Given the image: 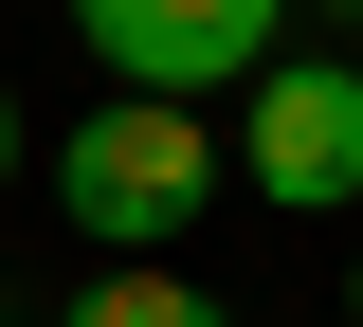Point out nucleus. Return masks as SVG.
<instances>
[{
    "label": "nucleus",
    "mask_w": 363,
    "mask_h": 327,
    "mask_svg": "<svg viewBox=\"0 0 363 327\" xmlns=\"http://www.w3.org/2000/svg\"><path fill=\"white\" fill-rule=\"evenodd\" d=\"M55 327H236V309L164 255H91V291H55Z\"/></svg>",
    "instance_id": "obj_4"
},
{
    "label": "nucleus",
    "mask_w": 363,
    "mask_h": 327,
    "mask_svg": "<svg viewBox=\"0 0 363 327\" xmlns=\"http://www.w3.org/2000/svg\"><path fill=\"white\" fill-rule=\"evenodd\" d=\"M218 164H255V200H291V218H345L363 200V73L345 55H272L255 109L218 128Z\"/></svg>",
    "instance_id": "obj_2"
},
{
    "label": "nucleus",
    "mask_w": 363,
    "mask_h": 327,
    "mask_svg": "<svg viewBox=\"0 0 363 327\" xmlns=\"http://www.w3.org/2000/svg\"><path fill=\"white\" fill-rule=\"evenodd\" d=\"M37 182H55V218H73L91 255H182V236H200V200H218L236 164H218V128H200V109H164V92H91L73 128L37 145Z\"/></svg>",
    "instance_id": "obj_1"
},
{
    "label": "nucleus",
    "mask_w": 363,
    "mask_h": 327,
    "mask_svg": "<svg viewBox=\"0 0 363 327\" xmlns=\"http://www.w3.org/2000/svg\"><path fill=\"white\" fill-rule=\"evenodd\" d=\"M272 18H291V0H73V37L109 55V92H164V109L255 92L272 73Z\"/></svg>",
    "instance_id": "obj_3"
},
{
    "label": "nucleus",
    "mask_w": 363,
    "mask_h": 327,
    "mask_svg": "<svg viewBox=\"0 0 363 327\" xmlns=\"http://www.w3.org/2000/svg\"><path fill=\"white\" fill-rule=\"evenodd\" d=\"M345 309H363V255H345Z\"/></svg>",
    "instance_id": "obj_6"
},
{
    "label": "nucleus",
    "mask_w": 363,
    "mask_h": 327,
    "mask_svg": "<svg viewBox=\"0 0 363 327\" xmlns=\"http://www.w3.org/2000/svg\"><path fill=\"white\" fill-rule=\"evenodd\" d=\"M18 164H37V128H18V92H0V182H18Z\"/></svg>",
    "instance_id": "obj_5"
},
{
    "label": "nucleus",
    "mask_w": 363,
    "mask_h": 327,
    "mask_svg": "<svg viewBox=\"0 0 363 327\" xmlns=\"http://www.w3.org/2000/svg\"><path fill=\"white\" fill-rule=\"evenodd\" d=\"M345 73H363V37H345Z\"/></svg>",
    "instance_id": "obj_7"
}]
</instances>
